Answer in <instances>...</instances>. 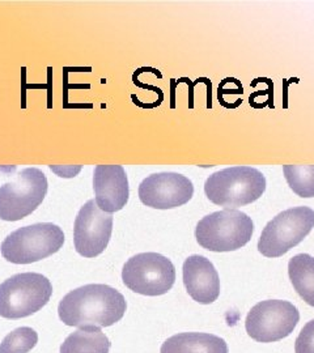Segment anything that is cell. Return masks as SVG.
Segmentation results:
<instances>
[{"label":"cell","mask_w":314,"mask_h":353,"mask_svg":"<svg viewBox=\"0 0 314 353\" xmlns=\"http://www.w3.org/2000/svg\"><path fill=\"white\" fill-rule=\"evenodd\" d=\"M127 303L121 292L105 284H88L71 290L58 306L66 326L110 327L125 316Z\"/></svg>","instance_id":"1"},{"label":"cell","mask_w":314,"mask_h":353,"mask_svg":"<svg viewBox=\"0 0 314 353\" xmlns=\"http://www.w3.org/2000/svg\"><path fill=\"white\" fill-rule=\"evenodd\" d=\"M266 190L262 172L251 166H232L208 176L204 194L210 202L226 208H237L258 201Z\"/></svg>","instance_id":"2"},{"label":"cell","mask_w":314,"mask_h":353,"mask_svg":"<svg viewBox=\"0 0 314 353\" xmlns=\"http://www.w3.org/2000/svg\"><path fill=\"white\" fill-rule=\"evenodd\" d=\"M253 232L251 217L239 210L224 208L202 219L195 228V239L208 252H235L249 243Z\"/></svg>","instance_id":"3"},{"label":"cell","mask_w":314,"mask_h":353,"mask_svg":"<svg viewBox=\"0 0 314 353\" xmlns=\"http://www.w3.org/2000/svg\"><path fill=\"white\" fill-rule=\"evenodd\" d=\"M64 243L62 229L52 223L20 228L6 237L1 255L14 265H30L59 252Z\"/></svg>","instance_id":"4"},{"label":"cell","mask_w":314,"mask_h":353,"mask_svg":"<svg viewBox=\"0 0 314 353\" xmlns=\"http://www.w3.org/2000/svg\"><path fill=\"white\" fill-rule=\"evenodd\" d=\"M50 280L36 272L13 275L0 284V316L20 319L39 312L50 301Z\"/></svg>","instance_id":"5"},{"label":"cell","mask_w":314,"mask_h":353,"mask_svg":"<svg viewBox=\"0 0 314 353\" xmlns=\"http://www.w3.org/2000/svg\"><path fill=\"white\" fill-rule=\"evenodd\" d=\"M49 189L48 178L38 168H26L0 186V219L19 221L33 214Z\"/></svg>","instance_id":"6"},{"label":"cell","mask_w":314,"mask_h":353,"mask_svg":"<svg viewBox=\"0 0 314 353\" xmlns=\"http://www.w3.org/2000/svg\"><path fill=\"white\" fill-rule=\"evenodd\" d=\"M314 228V211L309 207H293L277 214L264 228L258 252L267 258H280L297 246Z\"/></svg>","instance_id":"7"},{"label":"cell","mask_w":314,"mask_h":353,"mask_svg":"<svg viewBox=\"0 0 314 353\" xmlns=\"http://www.w3.org/2000/svg\"><path fill=\"white\" fill-rule=\"evenodd\" d=\"M122 280L128 290L139 294L163 296L175 285L176 268L161 254L140 252L126 262Z\"/></svg>","instance_id":"8"},{"label":"cell","mask_w":314,"mask_h":353,"mask_svg":"<svg viewBox=\"0 0 314 353\" xmlns=\"http://www.w3.org/2000/svg\"><path fill=\"white\" fill-rule=\"evenodd\" d=\"M300 321V313L293 303L283 300H266L251 307L245 328L251 339L273 343L289 336Z\"/></svg>","instance_id":"9"},{"label":"cell","mask_w":314,"mask_h":353,"mask_svg":"<svg viewBox=\"0 0 314 353\" xmlns=\"http://www.w3.org/2000/svg\"><path fill=\"white\" fill-rule=\"evenodd\" d=\"M113 233V214L101 211L90 199L76 216L74 243L77 254L84 258H96L105 252Z\"/></svg>","instance_id":"10"},{"label":"cell","mask_w":314,"mask_h":353,"mask_svg":"<svg viewBox=\"0 0 314 353\" xmlns=\"http://www.w3.org/2000/svg\"><path fill=\"white\" fill-rule=\"evenodd\" d=\"M194 195L188 176L164 172L144 178L139 186V199L155 210H173L190 202Z\"/></svg>","instance_id":"11"},{"label":"cell","mask_w":314,"mask_h":353,"mask_svg":"<svg viewBox=\"0 0 314 353\" xmlns=\"http://www.w3.org/2000/svg\"><path fill=\"white\" fill-rule=\"evenodd\" d=\"M95 202L101 211L114 214L124 210L130 196L128 179L121 165H97L93 173Z\"/></svg>","instance_id":"12"},{"label":"cell","mask_w":314,"mask_h":353,"mask_svg":"<svg viewBox=\"0 0 314 353\" xmlns=\"http://www.w3.org/2000/svg\"><path fill=\"white\" fill-rule=\"evenodd\" d=\"M184 284L188 296L203 305L215 303L220 296V279L210 259L203 255H191L182 267Z\"/></svg>","instance_id":"13"},{"label":"cell","mask_w":314,"mask_h":353,"mask_svg":"<svg viewBox=\"0 0 314 353\" xmlns=\"http://www.w3.org/2000/svg\"><path fill=\"white\" fill-rule=\"evenodd\" d=\"M160 353H228V345L213 334L182 332L164 341Z\"/></svg>","instance_id":"14"},{"label":"cell","mask_w":314,"mask_h":353,"mask_svg":"<svg viewBox=\"0 0 314 353\" xmlns=\"http://www.w3.org/2000/svg\"><path fill=\"white\" fill-rule=\"evenodd\" d=\"M288 276L297 294L314 307V258L309 254H297L288 262Z\"/></svg>","instance_id":"15"},{"label":"cell","mask_w":314,"mask_h":353,"mask_svg":"<svg viewBox=\"0 0 314 353\" xmlns=\"http://www.w3.org/2000/svg\"><path fill=\"white\" fill-rule=\"evenodd\" d=\"M112 343L100 328H80L70 334L61 353H109Z\"/></svg>","instance_id":"16"},{"label":"cell","mask_w":314,"mask_h":353,"mask_svg":"<svg viewBox=\"0 0 314 353\" xmlns=\"http://www.w3.org/2000/svg\"><path fill=\"white\" fill-rule=\"evenodd\" d=\"M283 173L296 195L300 198H313L314 165H284Z\"/></svg>","instance_id":"17"},{"label":"cell","mask_w":314,"mask_h":353,"mask_svg":"<svg viewBox=\"0 0 314 353\" xmlns=\"http://www.w3.org/2000/svg\"><path fill=\"white\" fill-rule=\"evenodd\" d=\"M38 343V334L30 327H19L0 343V353H28Z\"/></svg>","instance_id":"18"},{"label":"cell","mask_w":314,"mask_h":353,"mask_svg":"<svg viewBox=\"0 0 314 353\" xmlns=\"http://www.w3.org/2000/svg\"><path fill=\"white\" fill-rule=\"evenodd\" d=\"M295 353H314V319L300 331L295 341Z\"/></svg>","instance_id":"19"}]
</instances>
